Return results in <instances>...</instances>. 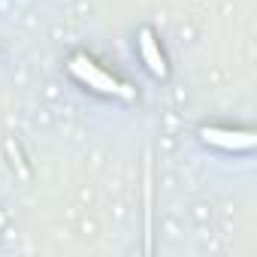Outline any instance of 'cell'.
<instances>
[{
    "label": "cell",
    "instance_id": "1",
    "mask_svg": "<svg viewBox=\"0 0 257 257\" xmlns=\"http://www.w3.org/2000/svg\"><path fill=\"white\" fill-rule=\"evenodd\" d=\"M70 73H73L82 85L94 88L97 94H109V97H134L131 88L121 85V82H118L115 76H109L106 70H100L88 55H73V58H70Z\"/></svg>",
    "mask_w": 257,
    "mask_h": 257
},
{
    "label": "cell",
    "instance_id": "2",
    "mask_svg": "<svg viewBox=\"0 0 257 257\" xmlns=\"http://www.w3.org/2000/svg\"><path fill=\"white\" fill-rule=\"evenodd\" d=\"M200 140L206 146L224 149V152H248L254 149V134L251 131H230V127H203Z\"/></svg>",
    "mask_w": 257,
    "mask_h": 257
},
{
    "label": "cell",
    "instance_id": "3",
    "mask_svg": "<svg viewBox=\"0 0 257 257\" xmlns=\"http://www.w3.org/2000/svg\"><path fill=\"white\" fill-rule=\"evenodd\" d=\"M140 55H143V61H146V67H149V73L155 79H164L167 76V61H164L161 46H158V40H155V34L149 28L140 31Z\"/></svg>",
    "mask_w": 257,
    "mask_h": 257
}]
</instances>
